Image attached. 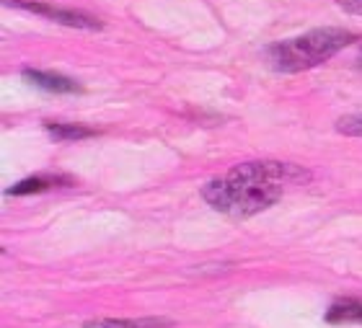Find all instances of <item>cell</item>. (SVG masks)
<instances>
[{
	"instance_id": "obj_1",
	"label": "cell",
	"mask_w": 362,
	"mask_h": 328,
	"mask_svg": "<svg viewBox=\"0 0 362 328\" xmlns=\"http://www.w3.org/2000/svg\"><path fill=\"white\" fill-rule=\"evenodd\" d=\"M298 181H308V173L298 165L279 160H251L233 165L230 171L202 187V199L215 212L246 220L277 204L285 194V187Z\"/></svg>"
},
{
	"instance_id": "obj_2",
	"label": "cell",
	"mask_w": 362,
	"mask_h": 328,
	"mask_svg": "<svg viewBox=\"0 0 362 328\" xmlns=\"http://www.w3.org/2000/svg\"><path fill=\"white\" fill-rule=\"evenodd\" d=\"M352 42H357V34L339 26H326L285 42H274L272 47H267V60L279 73H303V70L324 65L337 52L347 49Z\"/></svg>"
},
{
	"instance_id": "obj_3",
	"label": "cell",
	"mask_w": 362,
	"mask_h": 328,
	"mask_svg": "<svg viewBox=\"0 0 362 328\" xmlns=\"http://www.w3.org/2000/svg\"><path fill=\"white\" fill-rule=\"evenodd\" d=\"M6 6L11 8H21V11H29V13H37L42 18H49L54 23H62V26H70V29H83V31H101L104 23L98 21L96 16H88L83 11H73V8H60L52 6V3H42V0H6Z\"/></svg>"
},
{
	"instance_id": "obj_4",
	"label": "cell",
	"mask_w": 362,
	"mask_h": 328,
	"mask_svg": "<svg viewBox=\"0 0 362 328\" xmlns=\"http://www.w3.org/2000/svg\"><path fill=\"white\" fill-rule=\"evenodd\" d=\"M23 81H29L31 86H37L42 90H49V93H78L81 86H78L73 78H65V75L57 73H47V70H23Z\"/></svg>"
},
{
	"instance_id": "obj_5",
	"label": "cell",
	"mask_w": 362,
	"mask_h": 328,
	"mask_svg": "<svg viewBox=\"0 0 362 328\" xmlns=\"http://www.w3.org/2000/svg\"><path fill=\"white\" fill-rule=\"evenodd\" d=\"M326 323H332V326H355V323H362V300H337L326 310Z\"/></svg>"
},
{
	"instance_id": "obj_6",
	"label": "cell",
	"mask_w": 362,
	"mask_h": 328,
	"mask_svg": "<svg viewBox=\"0 0 362 328\" xmlns=\"http://www.w3.org/2000/svg\"><path fill=\"white\" fill-rule=\"evenodd\" d=\"M68 176H31V179L18 181L16 187H11L6 192L8 197H26V194H39V192H47V189H54L60 184H68Z\"/></svg>"
},
{
	"instance_id": "obj_7",
	"label": "cell",
	"mask_w": 362,
	"mask_h": 328,
	"mask_svg": "<svg viewBox=\"0 0 362 328\" xmlns=\"http://www.w3.org/2000/svg\"><path fill=\"white\" fill-rule=\"evenodd\" d=\"M49 137L60 142H68V140H86V137H93L96 129L86 127V124H65V122H47L45 124Z\"/></svg>"
},
{
	"instance_id": "obj_8",
	"label": "cell",
	"mask_w": 362,
	"mask_h": 328,
	"mask_svg": "<svg viewBox=\"0 0 362 328\" xmlns=\"http://www.w3.org/2000/svg\"><path fill=\"white\" fill-rule=\"evenodd\" d=\"M171 326L168 321L160 318H135V321H117V318H101V321H90L83 328H166Z\"/></svg>"
},
{
	"instance_id": "obj_9",
	"label": "cell",
	"mask_w": 362,
	"mask_h": 328,
	"mask_svg": "<svg viewBox=\"0 0 362 328\" xmlns=\"http://www.w3.org/2000/svg\"><path fill=\"white\" fill-rule=\"evenodd\" d=\"M337 132L347 134V137H362V114H349L337 122Z\"/></svg>"
},
{
	"instance_id": "obj_10",
	"label": "cell",
	"mask_w": 362,
	"mask_h": 328,
	"mask_svg": "<svg viewBox=\"0 0 362 328\" xmlns=\"http://www.w3.org/2000/svg\"><path fill=\"white\" fill-rule=\"evenodd\" d=\"M337 6H339L344 13L362 16V0H337Z\"/></svg>"
}]
</instances>
